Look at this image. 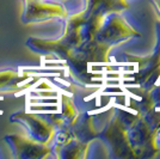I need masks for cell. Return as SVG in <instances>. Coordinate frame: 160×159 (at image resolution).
<instances>
[{
  "instance_id": "cell-3",
  "label": "cell",
  "mask_w": 160,
  "mask_h": 159,
  "mask_svg": "<svg viewBox=\"0 0 160 159\" xmlns=\"http://www.w3.org/2000/svg\"><path fill=\"white\" fill-rule=\"evenodd\" d=\"M61 13H62V10L56 5L42 4L38 0H33V1L25 3L23 20L25 23H33V22H38L48 17L59 16Z\"/></svg>"
},
{
  "instance_id": "cell-4",
  "label": "cell",
  "mask_w": 160,
  "mask_h": 159,
  "mask_svg": "<svg viewBox=\"0 0 160 159\" xmlns=\"http://www.w3.org/2000/svg\"><path fill=\"white\" fill-rule=\"evenodd\" d=\"M27 77H22L14 71H4L0 73V89H12L19 86Z\"/></svg>"
},
{
  "instance_id": "cell-2",
  "label": "cell",
  "mask_w": 160,
  "mask_h": 159,
  "mask_svg": "<svg viewBox=\"0 0 160 159\" xmlns=\"http://www.w3.org/2000/svg\"><path fill=\"white\" fill-rule=\"evenodd\" d=\"M11 119L13 122H18L25 126L28 132H30L29 134L30 139L44 144L43 139H46L47 136L49 138V133H50L49 126L42 122L40 119H37L36 116L27 113H16L12 115Z\"/></svg>"
},
{
  "instance_id": "cell-1",
  "label": "cell",
  "mask_w": 160,
  "mask_h": 159,
  "mask_svg": "<svg viewBox=\"0 0 160 159\" xmlns=\"http://www.w3.org/2000/svg\"><path fill=\"white\" fill-rule=\"evenodd\" d=\"M5 139L13 151L14 158H37L43 157L47 152V147L42 142L35 141L29 136L12 134L7 135Z\"/></svg>"
}]
</instances>
